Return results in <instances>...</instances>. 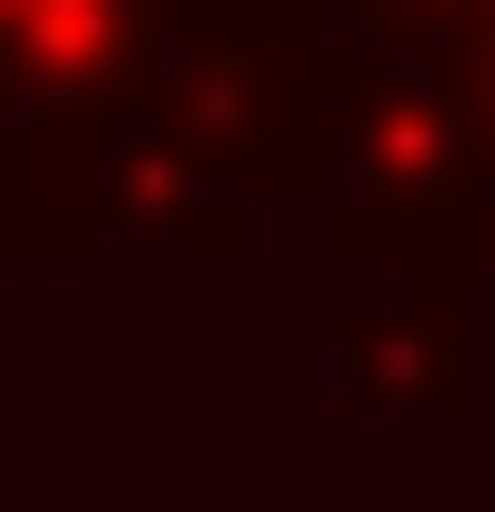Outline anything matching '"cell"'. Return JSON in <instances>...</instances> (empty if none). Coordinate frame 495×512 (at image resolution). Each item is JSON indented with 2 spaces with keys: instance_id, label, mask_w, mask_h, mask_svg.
Listing matches in <instances>:
<instances>
[{
  "instance_id": "1",
  "label": "cell",
  "mask_w": 495,
  "mask_h": 512,
  "mask_svg": "<svg viewBox=\"0 0 495 512\" xmlns=\"http://www.w3.org/2000/svg\"><path fill=\"white\" fill-rule=\"evenodd\" d=\"M314 364L347 413L380 430H462L479 413V331H495V265H446V248H363L314 232Z\"/></svg>"
},
{
  "instance_id": "2",
  "label": "cell",
  "mask_w": 495,
  "mask_h": 512,
  "mask_svg": "<svg viewBox=\"0 0 495 512\" xmlns=\"http://www.w3.org/2000/svg\"><path fill=\"white\" fill-rule=\"evenodd\" d=\"M182 0H0V100H132L165 83Z\"/></svg>"
},
{
  "instance_id": "3",
  "label": "cell",
  "mask_w": 495,
  "mask_h": 512,
  "mask_svg": "<svg viewBox=\"0 0 495 512\" xmlns=\"http://www.w3.org/2000/svg\"><path fill=\"white\" fill-rule=\"evenodd\" d=\"M330 34H363V50H495V0H330Z\"/></svg>"
},
{
  "instance_id": "4",
  "label": "cell",
  "mask_w": 495,
  "mask_h": 512,
  "mask_svg": "<svg viewBox=\"0 0 495 512\" xmlns=\"http://www.w3.org/2000/svg\"><path fill=\"white\" fill-rule=\"evenodd\" d=\"M462 83H479V133H495V50H462Z\"/></svg>"
},
{
  "instance_id": "5",
  "label": "cell",
  "mask_w": 495,
  "mask_h": 512,
  "mask_svg": "<svg viewBox=\"0 0 495 512\" xmlns=\"http://www.w3.org/2000/svg\"><path fill=\"white\" fill-rule=\"evenodd\" d=\"M314 17H330V0H314Z\"/></svg>"
}]
</instances>
